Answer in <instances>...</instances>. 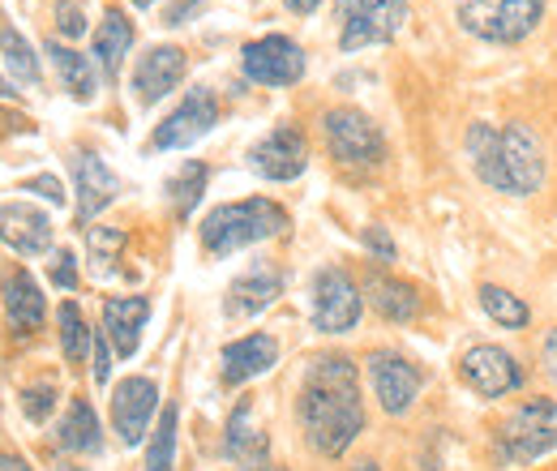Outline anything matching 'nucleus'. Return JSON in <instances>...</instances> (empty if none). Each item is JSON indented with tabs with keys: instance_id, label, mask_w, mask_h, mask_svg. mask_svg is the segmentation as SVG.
Masks as SVG:
<instances>
[{
	"instance_id": "6ab92c4d",
	"label": "nucleus",
	"mask_w": 557,
	"mask_h": 471,
	"mask_svg": "<svg viewBox=\"0 0 557 471\" xmlns=\"http://www.w3.org/2000/svg\"><path fill=\"white\" fill-rule=\"evenodd\" d=\"M283 292V274L275 267H253L245 270L240 278H232L227 287V300H223V313L227 318H258L262 309H271Z\"/></svg>"
},
{
	"instance_id": "f03ea898",
	"label": "nucleus",
	"mask_w": 557,
	"mask_h": 471,
	"mask_svg": "<svg viewBox=\"0 0 557 471\" xmlns=\"http://www.w3.org/2000/svg\"><path fill=\"white\" fill-rule=\"evenodd\" d=\"M468 159L488 189L510 198H532L545 185V146L528 125L493 129L488 121H476L468 129Z\"/></svg>"
},
{
	"instance_id": "ea45409f",
	"label": "nucleus",
	"mask_w": 557,
	"mask_h": 471,
	"mask_svg": "<svg viewBox=\"0 0 557 471\" xmlns=\"http://www.w3.org/2000/svg\"><path fill=\"white\" fill-rule=\"evenodd\" d=\"M541 360H545V373L557 382V326L545 335V343H541Z\"/></svg>"
},
{
	"instance_id": "cd10ccee",
	"label": "nucleus",
	"mask_w": 557,
	"mask_h": 471,
	"mask_svg": "<svg viewBox=\"0 0 557 471\" xmlns=\"http://www.w3.org/2000/svg\"><path fill=\"white\" fill-rule=\"evenodd\" d=\"M57 326H61V351H65V360L70 364H82L86 360V351L95 347V331L86 326V318H82V309L65 300L61 309H57Z\"/></svg>"
},
{
	"instance_id": "a878e982",
	"label": "nucleus",
	"mask_w": 557,
	"mask_h": 471,
	"mask_svg": "<svg viewBox=\"0 0 557 471\" xmlns=\"http://www.w3.org/2000/svg\"><path fill=\"white\" fill-rule=\"evenodd\" d=\"M481 309H485L502 331H523V326H528V318H532V313H528V305H523L515 292L497 287V283H481Z\"/></svg>"
},
{
	"instance_id": "37998d69",
	"label": "nucleus",
	"mask_w": 557,
	"mask_h": 471,
	"mask_svg": "<svg viewBox=\"0 0 557 471\" xmlns=\"http://www.w3.org/2000/svg\"><path fill=\"white\" fill-rule=\"evenodd\" d=\"M348 471H382V468H377V463H373V459H356V463H351Z\"/></svg>"
},
{
	"instance_id": "9d476101",
	"label": "nucleus",
	"mask_w": 557,
	"mask_h": 471,
	"mask_svg": "<svg viewBox=\"0 0 557 471\" xmlns=\"http://www.w3.org/2000/svg\"><path fill=\"white\" fill-rule=\"evenodd\" d=\"M459 377L468 391H476L481 399H506L523 386V369L510 351L493 347V343H476L459 356Z\"/></svg>"
},
{
	"instance_id": "2f4dec72",
	"label": "nucleus",
	"mask_w": 557,
	"mask_h": 471,
	"mask_svg": "<svg viewBox=\"0 0 557 471\" xmlns=\"http://www.w3.org/2000/svg\"><path fill=\"white\" fill-rule=\"evenodd\" d=\"M86 249H90L95 270H108L121 258V249H125V232H116V227H86Z\"/></svg>"
},
{
	"instance_id": "f257e3e1",
	"label": "nucleus",
	"mask_w": 557,
	"mask_h": 471,
	"mask_svg": "<svg viewBox=\"0 0 557 471\" xmlns=\"http://www.w3.org/2000/svg\"><path fill=\"white\" fill-rule=\"evenodd\" d=\"M296 420L305 429V442L326 459H339L364 433L360 377L348 356H318L309 364L300 399H296Z\"/></svg>"
},
{
	"instance_id": "79ce46f5",
	"label": "nucleus",
	"mask_w": 557,
	"mask_h": 471,
	"mask_svg": "<svg viewBox=\"0 0 557 471\" xmlns=\"http://www.w3.org/2000/svg\"><path fill=\"white\" fill-rule=\"evenodd\" d=\"M283 4H287L292 13H313V9L322 4V0H283Z\"/></svg>"
},
{
	"instance_id": "dca6fc26",
	"label": "nucleus",
	"mask_w": 557,
	"mask_h": 471,
	"mask_svg": "<svg viewBox=\"0 0 557 471\" xmlns=\"http://www.w3.org/2000/svg\"><path fill=\"white\" fill-rule=\"evenodd\" d=\"M219 364H223V386H245L262 373H271L278 364V343L275 335H245L232 338L223 351H219Z\"/></svg>"
},
{
	"instance_id": "412c9836",
	"label": "nucleus",
	"mask_w": 557,
	"mask_h": 471,
	"mask_svg": "<svg viewBox=\"0 0 557 471\" xmlns=\"http://www.w3.org/2000/svg\"><path fill=\"white\" fill-rule=\"evenodd\" d=\"M150 318V300L146 296H108L103 300V335L116 347V356H134L141 343V326Z\"/></svg>"
},
{
	"instance_id": "4c0bfd02",
	"label": "nucleus",
	"mask_w": 557,
	"mask_h": 471,
	"mask_svg": "<svg viewBox=\"0 0 557 471\" xmlns=\"http://www.w3.org/2000/svg\"><path fill=\"white\" fill-rule=\"evenodd\" d=\"M202 4H207V0H172L168 13H163V26H185Z\"/></svg>"
},
{
	"instance_id": "0eeeda50",
	"label": "nucleus",
	"mask_w": 557,
	"mask_h": 471,
	"mask_svg": "<svg viewBox=\"0 0 557 471\" xmlns=\"http://www.w3.org/2000/svg\"><path fill=\"white\" fill-rule=\"evenodd\" d=\"M322 134H326V146L331 154L344 163V168H377L382 154H386V141H382V129L356 112V108H331L322 116Z\"/></svg>"
},
{
	"instance_id": "393cba45",
	"label": "nucleus",
	"mask_w": 557,
	"mask_h": 471,
	"mask_svg": "<svg viewBox=\"0 0 557 471\" xmlns=\"http://www.w3.org/2000/svg\"><path fill=\"white\" fill-rule=\"evenodd\" d=\"M48 57H52V65H57V73H61V82H65V90H70L73 99L90 103V99L99 95V77H95V65H90L82 52H73V48H65V44L48 39Z\"/></svg>"
},
{
	"instance_id": "ddd939ff",
	"label": "nucleus",
	"mask_w": 557,
	"mask_h": 471,
	"mask_svg": "<svg viewBox=\"0 0 557 471\" xmlns=\"http://www.w3.org/2000/svg\"><path fill=\"white\" fill-rule=\"evenodd\" d=\"M249 168L267 181H296L309 168V141L296 125H278L249 150Z\"/></svg>"
},
{
	"instance_id": "f3484780",
	"label": "nucleus",
	"mask_w": 557,
	"mask_h": 471,
	"mask_svg": "<svg viewBox=\"0 0 557 471\" xmlns=\"http://www.w3.org/2000/svg\"><path fill=\"white\" fill-rule=\"evenodd\" d=\"M0 240L17 258H39V253L52 249V219L35 206L4 202L0 206Z\"/></svg>"
},
{
	"instance_id": "423d86ee",
	"label": "nucleus",
	"mask_w": 557,
	"mask_h": 471,
	"mask_svg": "<svg viewBox=\"0 0 557 471\" xmlns=\"http://www.w3.org/2000/svg\"><path fill=\"white\" fill-rule=\"evenodd\" d=\"M339 48L360 52L373 44H391L408 22V0H339Z\"/></svg>"
},
{
	"instance_id": "49530a36",
	"label": "nucleus",
	"mask_w": 557,
	"mask_h": 471,
	"mask_svg": "<svg viewBox=\"0 0 557 471\" xmlns=\"http://www.w3.org/2000/svg\"><path fill=\"white\" fill-rule=\"evenodd\" d=\"M134 4H138V9H150V4H154V0H134Z\"/></svg>"
},
{
	"instance_id": "a211bd4d",
	"label": "nucleus",
	"mask_w": 557,
	"mask_h": 471,
	"mask_svg": "<svg viewBox=\"0 0 557 471\" xmlns=\"http://www.w3.org/2000/svg\"><path fill=\"white\" fill-rule=\"evenodd\" d=\"M185 52L181 48H172V44H163V48H150L146 57L138 61L134 69V90H138V99L150 108V103H159L163 95H172L176 86H181V77H185Z\"/></svg>"
},
{
	"instance_id": "c85d7f7f",
	"label": "nucleus",
	"mask_w": 557,
	"mask_h": 471,
	"mask_svg": "<svg viewBox=\"0 0 557 471\" xmlns=\"http://www.w3.org/2000/svg\"><path fill=\"white\" fill-rule=\"evenodd\" d=\"M262 442H267V437L253 429V404H249V399H240L236 411L227 416V437H223L227 459H236V463H240V459H245L249 450H258Z\"/></svg>"
},
{
	"instance_id": "6e6552de",
	"label": "nucleus",
	"mask_w": 557,
	"mask_h": 471,
	"mask_svg": "<svg viewBox=\"0 0 557 471\" xmlns=\"http://www.w3.org/2000/svg\"><path fill=\"white\" fill-rule=\"evenodd\" d=\"M360 313H364V296L351 283L348 270H318V278H313V326L322 335H348V331H356Z\"/></svg>"
},
{
	"instance_id": "c756f323",
	"label": "nucleus",
	"mask_w": 557,
	"mask_h": 471,
	"mask_svg": "<svg viewBox=\"0 0 557 471\" xmlns=\"http://www.w3.org/2000/svg\"><path fill=\"white\" fill-rule=\"evenodd\" d=\"M141 471H176V407H163L159 424L150 429L146 468Z\"/></svg>"
},
{
	"instance_id": "1a4fd4ad",
	"label": "nucleus",
	"mask_w": 557,
	"mask_h": 471,
	"mask_svg": "<svg viewBox=\"0 0 557 471\" xmlns=\"http://www.w3.org/2000/svg\"><path fill=\"white\" fill-rule=\"evenodd\" d=\"M364 364H369V386H373V399L382 404V411H386V416H408L412 404H417L420 386H424L417 364H412L408 356L391 351V347L369 351Z\"/></svg>"
},
{
	"instance_id": "bb28decb",
	"label": "nucleus",
	"mask_w": 557,
	"mask_h": 471,
	"mask_svg": "<svg viewBox=\"0 0 557 471\" xmlns=\"http://www.w3.org/2000/svg\"><path fill=\"white\" fill-rule=\"evenodd\" d=\"M207 163H185L176 176H172V185H168V198H172V210H176V219H189L194 214V206L202 202V194H207Z\"/></svg>"
},
{
	"instance_id": "7ed1b4c3",
	"label": "nucleus",
	"mask_w": 557,
	"mask_h": 471,
	"mask_svg": "<svg viewBox=\"0 0 557 471\" xmlns=\"http://www.w3.org/2000/svg\"><path fill=\"white\" fill-rule=\"evenodd\" d=\"M287 227V210L271 198H245V202H223L214 206L198 236H202V249L210 258H227L236 249H249V245H262Z\"/></svg>"
},
{
	"instance_id": "4468645a",
	"label": "nucleus",
	"mask_w": 557,
	"mask_h": 471,
	"mask_svg": "<svg viewBox=\"0 0 557 471\" xmlns=\"http://www.w3.org/2000/svg\"><path fill=\"white\" fill-rule=\"evenodd\" d=\"M159 411V386L150 377H125L112 391V429L125 446H138L141 437L150 433V416Z\"/></svg>"
},
{
	"instance_id": "9b49d317",
	"label": "nucleus",
	"mask_w": 557,
	"mask_h": 471,
	"mask_svg": "<svg viewBox=\"0 0 557 471\" xmlns=\"http://www.w3.org/2000/svg\"><path fill=\"white\" fill-rule=\"evenodd\" d=\"M240 69L258 86H296L305 77V48L287 35H262V39L245 44Z\"/></svg>"
},
{
	"instance_id": "f704fd0d",
	"label": "nucleus",
	"mask_w": 557,
	"mask_h": 471,
	"mask_svg": "<svg viewBox=\"0 0 557 471\" xmlns=\"http://www.w3.org/2000/svg\"><path fill=\"white\" fill-rule=\"evenodd\" d=\"M22 194H35V198H44V202L65 206V185H61L57 176H30V181H22Z\"/></svg>"
},
{
	"instance_id": "a18cd8bd",
	"label": "nucleus",
	"mask_w": 557,
	"mask_h": 471,
	"mask_svg": "<svg viewBox=\"0 0 557 471\" xmlns=\"http://www.w3.org/2000/svg\"><path fill=\"white\" fill-rule=\"evenodd\" d=\"M57 471H86V468H77V463H61Z\"/></svg>"
},
{
	"instance_id": "aec40b11",
	"label": "nucleus",
	"mask_w": 557,
	"mask_h": 471,
	"mask_svg": "<svg viewBox=\"0 0 557 471\" xmlns=\"http://www.w3.org/2000/svg\"><path fill=\"white\" fill-rule=\"evenodd\" d=\"M0 296H4V313H9V322H13L22 335H30V331L44 326V318H48V300H44L39 283L30 278V270H22V267L4 270V278H0Z\"/></svg>"
},
{
	"instance_id": "4be33fe9",
	"label": "nucleus",
	"mask_w": 557,
	"mask_h": 471,
	"mask_svg": "<svg viewBox=\"0 0 557 471\" xmlns=\"http://www.w3.org/2000/svg\"><path fill=\"white\" fill-rule=\"evenodd\" d=\"M134 22L125 17V9H108L103 13V22H99V30H95V61L103 65V73L116 82V73L125 65V57H129V48H134Z\"/></svg>"
},
{
	"instance_id": "5701e85b",
	"label": "nucleus",
	"mask_w": 557,
	"mask_h": 471,
	"mask_svg": "<svg viewBox=\"0 0 557 471\" xmlns=\"http://www.w3.org/2000/svg\"><path fill=\"white\" fill-rule=\"evenodd\" d=\"M364 300L386 318V322H412L420 313V296L412 283L391 278V274H369L364 283Z\"/></svg>"
},
{
	"instance_id": "20e7f679",
	"label": "nucleus",
	"mask_w": 557,
	"mask_h": 471,
	"mask_svg": "<svg viewBox=\"0 0 557 471\" xmlns=\"http://www.w3.org/2000/svg\"><path fill=\"white\" fill-rule=\"evenodd\" d=\"M493 450H497V463H506V468H528V463L554 455L557 450V399H528V404L515 407V411L497 424Z\"/></svg>"
},
{
	"instance_id": "f8f14e48",
	"label": "nucleus",
	"mask_w": 557,
	"mask_h": 471,
	"mask_svg": "<svg viewBox=\"0 0 557 471\" xmlns=\"http://www.w3.org/2000/svg\"><path fill=\"white\" fill-rule=\"evenodd\" d=\"M214 125H219V99H214V90L194 86V90L185 95V103L150 134V146H154V150H185V146L202 141Z\"/></svg>"
},
{
	"instance_id": "39448f33",
	"label": "nucleus",
	"mask_w": 557,
	"mask_h": 471,
	"mask_svg": "<svg viewBox=\"0 0 557 471\" xmlns=\"http://www.w3.org/2000/svg\"><path fill=\"white\" fill-rule=\"evenodd\" d=\"M545 17V0H459V22L485 44H519Z\"/></svg>"
},
{
	"instance_id": "2eb2a0df",
	"label": "nucleus",
	"mask_w": 557,
	"mask_h": 471,
	"mask_svg": "<svg viewBox=\"0 0 557 471\" xmlns=\"http://www.w3.org/2000/svg\"><path fill=\"white\" fill-rule=\"evenodd\" d=\"M73 185H77V227H86L99 210H108L121 194V176L95 150H77L73 154Z\"/></svg>"
},
{
	"instance_id": "c03bdc74",
	"label": "nucleus",
	"mask_w": 557,
	"mask_h": 471,
	"mask_svg": "<svg viewBox=\"0 0 557 471\" xmlns=\"http://www.w3.org/2000/svg\"><path fill=\"white\" fill-rule=\"evenodd\" d=\"M0 95H4V99H9V95H17V90H13V86H9V82H0Z\"/></svg>"
},
{
	"instance_id": "b1692460",
	"label": "nucleus",
	"mask_w": 557,
	"mask_h": 471,
	"mask_svg": "<svg viewBox=\"0 0 557 471\" xmlns=\"http://www.w3.org/2000/svg\"><path fill=\"white\" fill-rule=\"evenodd\" d=\"M57 442L61 450L70 455H99L103 450V429H99V416L86 399H73L65 420L57 424Z\"/></svg>"
},
{
	"instance_id": "7c9ffc66",
	"label": "nucleus",
	"mask_w": 557,
	"mask_h": 471,
	"mask_svg": "<svg viewBox=\"0 0 557 471\" xmlns=\"http://www.w3.org/2000/svg\"><path fill=\"white\" fill-rule=\"evenodd\" d=\"M0 52H4V69L17 77V82H39V61H35V52H30V44L22 39V30H13L9 22L0 26Z\"/></svg>"
},
{
	"instance_id": "473e14b6",
	"label": "nucleus",
	"mask_w": 557,
	"mask_h": 471,
	"mask_svg": "<svg viewBox=\"0 0 557 471\" xmlns=\"http://www.w3.org/2000/svg\"><path fill=\"white\" fill-rule=\"evenodd\" d=\"M17 407L26 411V420H30V424H44V420L57 411V386H52V382L26 386V391H22V399H17Z\"/></svg>"
},
{
	"instance_id": "72a5a7b5",
	"label": "nucleus",
	"mask_w": 557,
	"mask_h": 471,
	"mask_svg": "<svg viewBox=\"0 0 557 471\" xmlns=\"http://www.w3.org/2000/svg\"><path fill=\"white\" fill-rule=\"evenodd\" d=\"M52 17H57V30L65 39H82L86 35V9H82V0H57Z\"/></svg>"
},
{
	"instance_id": "58836bf2",
	"label": "nucleus",
	"mask_w": 557,
	"mask_h": 471,
	"mask_svg": "<svg viewBox=\"0 0 557 471\" xmlns=\"http://www.w3.org/2000/svg\"><path fill=\"white\" fill-rule=\"evenodd\" d=\"M90 351H95V382L103 386V382L112 377V356H108V335H95V347H90Z\"/></svg>"
},
{
	"instance_id": "a19ab883",
	"label": "nucleus",
	"mask_w": 557,
	"mask_h": 471,
	"mask_svg": "<svg viewBox=\"0 0 557 471\" xmlns=\"http://www.w3.org/2000/svg\"><path fill=\"white\" fill-rule=\"evenodd\" d=\"M0 471H35L22 455H0Z\"/></svg>"
},
{
	"instance_id": "c9c22d12",
	"label": "nucleus",
	"mask_w": 557,
	"mask_h": 471,
	"mask_svg": "<svg viewBox=\"0 0 557 471\" xmlns=\"http://www.w3.org/2000/svg\"><path fill=\"white\" fill-rule=\"evenodd\" d=\"M73 262H77V258H73L70 249H57V258H52V283L65 287V292L77 287V267H73Z\"/></svg>"
},
{
	"instance_id": "e433bc0d",
	"label": "nucleus",
	"mask_w": 557,
	"mask_h": 471,
	"mask_svg": "<svg viewBox=\"0 0 557 471\" xmlns=\"http://www.w3.org/2000/svg\"><path fill=\"white\" fill-rule=\"evenodd\" d=\"M364 249H369L377 262H395V240H391L382 227H364Z\"/></svg>"
}]
</instances>
